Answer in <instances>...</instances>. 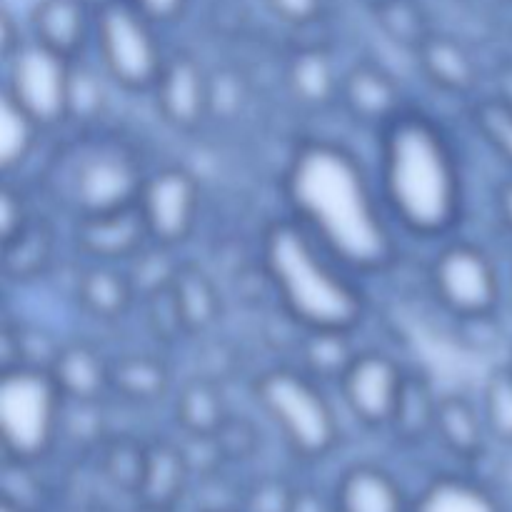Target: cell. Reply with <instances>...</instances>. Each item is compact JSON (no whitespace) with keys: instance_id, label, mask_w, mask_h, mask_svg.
Wrapping results in <instances>:
<instances>
[{"instance_id":"obj_28","label":"cell","mask_w":512,"mask_h":512,"mask_svg":"<svg viewBox=\"0 0 512 512\" xmlns=\"http://www.w3.org/2000/svg\"><path fill=\"white\" fill-rule=\"evenodd\" d=\"M178 420L195 438H213L225 425L223 400L205 380H195L178 395Z\"/></svg>"},{"instance_id":"obj_45","label":"cell","mask_w":512,"mask_h":512,"mask_svg":"<svg viewBox=\"0 0 512 512\" xmlns=\"http://www.w3.org/2000/svg\"><path fill=\"white\" fill-rule=\"evenodd\" d=\"M510 365H512V358H510Z\"/></svg>"},{"instance_id":"obj_23","label":"cell","mask_w":512,"mask_h":512,"mask_svg":"<svg viewBox=\"0 0 512 512\" xmlns=\"http://www.w3.org/2000/svg\"><path fill=\"white\" fill-rule=\"evenodd\" d=\"M133 283L130 275L118 273L115 265L95 263L78 283V298L95 318L115 320L128 310L133 300Z\"/></svg>"},{"instance_id":"obj_3","label":"cell","mask_w":512,"mask_h":512,"mask_svg":"<svg viewBox=\"0 0 512 512\" xmlns=\"http://www.w3.org/2000/svg\"><path fill=\"white\" fill-rule=\"evenodd\" d=\"M258 260L280 310L303 333H353L363 323L368 310L363 278L338 263L290 215L265 225Z\"/></svg>"},{"instance_id":"obj_38","label":"cell","mask_w":512,"mask_h":512,"mask_svg":"<svg viewBox=\"0 0 512 512\" xmlns=\"http://www.w3.org/2000/svg\"><path fill=\"white\" fill-rule=\"evenodd\" d=\"M25 40H28V30L20 25V20L8 8H3V13H0V53H3V60L10 58Z\"/></svg>"},{"instance_id":"obj_31","label":"cell","mask_w":512,"mask_h":512,"mask_svg":"<svg viewBox=\"0 0 512 512\" xmlns=\"http://www.w3.org/2000/svg\"><path fill=\"white\" fill-rule=\"evenodd\" d=\"M168 373L163 363L148 355H130L110 365V388L133 400H155L165 390Z\"/></svg>"},{"instance_id":"obj_34","label":"cell","mask_w":512,"mask_h":512,"mask_svg":"<svg viewBox=\"0 0 512 512\" xmlns=\"http://www.w3.org/2000/svg\"><path fill=\"white\" fill-rule=\"evenodd\" d=\"M30 225H33V210L28 205V195L20 190V185L8 180L3 185V195H0V233H3V245L15 243Z\"/></svg>"},{"instance_id":"obj_1","label":"cell","mask_w":512,"mask_h":512,"mask_svg":"<svg viewBox=\"0 0 512 512\" xmlns=\"http://www.w3.org/2000/svg\"><path fill=\"white\" fill-rule=\"evenodd\" d=\"M288 215L358 278L388 273L398 260V228L378 178L345 145L325 138L298 143L280 175Z\"/></svg>"},{"instance_id":"obj_6","label":"cell","mask_w":512,"mask_h":512,"mask_svg":"<svg viewBox=\"0 0 512 512\" xmlns=\"http://www.w3.org/2000/svg\"><path fill=\"white\" fill-rule=\"evenodd\" d=\"M160 28L128 0H98L93 53L113 88L133 95L153 93L170 55Z\"/></svg>"},{"instance_id":"obj_42","label":"cell","mask_w":512,"mask_h":512,"mask_svg":"<svg viewBox=\"0 0 512 512\" xmlns=\"http://www.w3.org/2000/svg\"><path fill=\"white\" fill-rule=\"evenodd\" d=\"M505 300H508V303H510V308H512V273H510L508 283H505Z\"/></svg>"},{"instance_id":"obj_33","label":"cell","mask_w":512,"mask_h":512,"mask_svg":"<svg viewBox=\"0 0 512 512\" xmlns=\"http://www.w3.org/2000/svg\"><path fill=\"white\" fill-rule=\"evenodd\" d=\"M375 13H378V23L383 25L388 38L398 40L408 48L415 50L430 35L423 13L413 0H378Z\"/></svg>"},{"instance_id":"obj_27","label":"cell","mask_w":512,"mask_h":512,"mask_svg":"<svg viewBox=\"0 0 512 512\" xmlns=\"http://www.w3.org/2000/svg\"><path fill=\"white\" fill-rule=\"evenodd\" d=\"M170 295H173L183 330H203L218 318V298H215L213 285L198 270L180 268Z\"/></svg>"},{"instance_id":"obj_44","label":"cell","mask_w":512,"mask_h":512,"mask_svg":"<svg viewBox=\"0 0 512 512\" xmlns=\"http://www.w3.org/2000/svg\"><path fill=\"white\" fill-rule=\"evenodd\" d=\"M218 512H225V510H218Z\"/></svg>"},{"instance_id":"obj_16","label":"cell","mask_w":512,"mask_h":512,"mask_svg":"<svg viewBox=\"0 0 512 512\" xmlns=\"http://www.w3.org/2000/svg\"><path fill=\"white\" fill-rule=\"evenodd\" d=\"M405 490L385 468L350 465L335 488V512H410Z\"/></svg>"},{"instance_id":"obj_43","label":"cell","mask_w":512,"mask_h":512,"mask_svg":"<svg viewBox=\"0 0 512 512\" xmlns=\"http://www.w3.org/2000/svg\"><path fill=\"white\" fill-rule=\"evenodd\" d=\"M145 512H168V510H160V508H145Z\"/></svg>"},{"instance_id":"obj_8","label":"cell","mask_w":512,"mask_h":512,"mask_svg":"<svg viewBox=\"0 0 512 512\" xmlns=\"http://www.w3.org/2000/svg\"><path fill=\"white\" fill-rule=\"evenodd\" d=\"M430 293L455 320L498 315L505 280L498 263L473 240H445L428 265Z\"/></svg>"},{"instance_id":"obj_17","label":"cell","mask_w":512,"mask_h":512,"mask_svg":"<svg viewBox=\"0 0 512 512\" xmlns=\"http://www.w3.org/2000/svg\"><path fill=\"white\" fill-rule=\"evenodd\" d=\"M433 438L460 460L478 458L488 443V428L480 405L458 393L438 395L433 420Z\"/></svg>"},{"instance_id":"obj_19","label":"cell","mask_w":512,"mask_h":512,"mask_svg":"<svg viewBox=\"0 0 512 512\" xmlns=\"http://www.w3.org/2000/svg\"><path fill=\"white\" fill-rule=\"evenodd\" d=\"M50 373L55 375L65 398L75 403H95L105 390H110V363L85 343L60 345L50 363Z\"/></svg>"},{"instance_id":"obj_14","label":"cell","mask_w":512,"mask_h":512,"mask_svg":"<svg viewBox=\"0 0 512 512\" xmlns=\"http://www.w3.org/2000/svg\"><path fill=\"white\" fill-rule=\"evenodd\" d=\"M338 103L355 123L375 130L385 128L408 108L398 80L375 63H355L340 75Z\"/></svg>"},{"instance_id":"obj_4","label":"cell","mask_w":512,"mask_h":512,"mask_svg":"<svg viewBox=\"0 0 512 512\" xmlns=\"http://www.w3.org/2000/svg\"><path fill=\"white\" fill-rule=\"evenodd\" d=\"M253 395L298 458L333 453L340 440L338 413L318 378L300 365H278L255 378Z\"/></svg>"},{"instance_id":"obj_12","label":"cell","mask_w":512,"mask_h":512,"mask_svg":"<svg viewBox=\"0 0 512 512\" xmlns=\"http://www.w3.org/2000/svg\"><path fill=\"white\" fill-rule=\"evenodd\" d=\"M158 115L180 133H195L213 108V80L193 53H170L153 90Z\"/></svg>"},{"instance_id":"obj_20","label":"cell","mask_w":512,"mask_h":512,"mask_svg":"<svg viewBox=\"0 0 512 512\" xmlns=\"http://www.w3.org/2000/svg\"><path fill=\"white\" fill-rule=\"evenodd\" d=\"M410 512H503V508L485 485L460 475H440L420 490Z\"/></svg>"},{"instance_id":"obj_25","label":"cell","mask_w":512,"mask_h":512,"mask_svg":"<svg viewBox=\"0 0 512 512\" xmlns=\"http://www.w3.org/2000/svg\"><path fill=\"white\" fill-rule=\"evenodd\" d=\"M300 343V368L320 383H338L358 350L350 343L353 333H303Z\"/></svg>"},{"instance_id":"obj_30","label":"cell","mask_w":512,"mask_h":512,"mask_svg":"<svg viewBox=\"0 0 512 512\" xmlns=\"http://www.w3.org/2000/svg\"><path fill=\"white\" fill-rule=\"evenodd\" d=\"M480 413L493 440L512 445V365L490 370L480 393Z\"/></svg>"},{"instance_id":"obj_2","label":"cell","mask_w":512,"mask_h":512,"mask_svg":"<svg viewBox=\"0 0 512 512\" xmlns=\"http://www.w3.org/2000/svg\"><path fill=\"white\" fill-rule=\"evenodd\" d=\"M380 195L395 228L418 240H448L463 220L465 173L448 128L408 105L378 130Z\"/></svg>"},{"instance_id":"obj_41","label":"cell","mask_w":512,"mask_h":512,"mask_svg":"<svg viewBox=\"0 0 512 512\" xmlns=\"http://www.w3.org/2000/svg\"><path fill=\"white\" fill-rule=\"evenodd\" d=\"M0 512H25V508H20L18 503H13L10 498H5L3 505H0Z\"/></svg>"},{"instance_id":"obj_35","label":"cell","mask_w":512,"mask_h":512,"mask_svg":"<svg viewBox=\"0 0 512 512\" xmlns=\"http://www.w3.org/2000/svg\"><path fill=\"white\" fill-rule=\"evenodd\" d=\"M265 5L280 23L305 28L323 18L328 0H265Z\"/></svg>"},{"instance_id":"obj_9","label":"cell","mask_w":512,"mask_h":512,"mask_svg":"<svg viewBox=\"0 0 512 512\" xmlns=\"http://www.w3.org/2000/svg\"><path fill=\"white\" fill-rule=\"evenodd\" d=\"M73 63L75 60L28 35V40L3 60V93L45 130L60 128L68 123Z\"/></svg>"},{"instance_id":"obj_32","label":"cell","mask_w":512,"mask_h":512,"mask_svg":"<svg viewBox=\"0 0 512 512\" xmlns=\"http://www.w3.org/2000/svg\"><path fill=\"white\" fill-rule=\"evenodd\" d=\"M473 128L485 145L512 168V103L500 98L480 100L473 108Z\"/></svg>"},{"instance_id":"obj_13","label":"cell","mask_w":512,"mask_h":512,"mask_svg":"<svg viewBox=\"0 0 512 512\" xmlns=\"http://www.w3.org/2000/svg\"><path fill=\"white\" fill-rule=\"evenodd\" d=\"M98 0H38L28 15V35L70 60L93 48Z\"/></svg>"},{"instance_id":"obj_22","label":"cell","mask_w":512,"mask_h":512,"mask_svg":"<svg viewBox=\"0 0 512 512\" xmlns=\"http://www.w3.org/2000/svg\"><path fill=\"white\" fill-rule=\"evenodd\" d=\"M43 133L48 130L38 120L30 118L5 93L0 95V168L8 178L28 165Z\"/></svg>"},{"instance_id":"obj_29","label":"cell","mask_w":512,"mask_h":512,"mask_svg":"<svg viewBox=\"0 0 512 512\" xmlns=\"http://www.w3.org/2000/svg\"><path fill=\"white\" fill-rule=\"evenodd\" d=\"M435 405H438V395L430 390L428 380L410 373L403 403H400L398 415H395L390 430H395L398 438L410 440V443L428 438V435H433Z\"/></svg>"},{"instance_id":"obj_39","label":"cell","mask_w":512,"mask_h":512,"mask_svg":"<svg viewBox=\"0 0 512 512\" xmlns=\"http://www.w3.org/2000/svg\"><path fill=\"white\" fill-rule=\"evenodd\" d=\"M493 205H495V215H498L500 225H503V228L512 235V178L503 180V183L495 188Z\"/></svg>"},{"instance_id":"obj_7","label":"cell","mask_w":512,"mask_h":512,"mask_svg":"<svg viewBox=\"0 0 512 512\" xmlns=\"http://www.w3.org/2000/svg\"><path fill=\"white\" fill-rule=\"evenodd\" d=\"M148 170L123 140L90 138L65 170V198L75 218L118 213L138 203Z\"/></svg>"},{"instance_id":"obj_24","label":"cell","mask_w":512,"mask_h":512,"mask_svg":"<svg viewBox=\"0 0 512 512\" xmlns=\"http://www.w3.org/2000/svg\"><path fill=\"white\" fill-rule=\"evenodd\" d=\"M110 78L100 70L98 63L88 65L83 58L73 63V80H70V103H68V123L98 125V120L108 108V88Z\"/></svg>"},{"instance_id":"obj_10","label":"cell","mask_w":512,"mask_h":512,"mask_svg":"<svg viewBox=\"0 0 512 512\" xmlns=\"http://www.w3.org/2000/svg\"><path fill=\"white\" fill-rule=\"evenodd\" d=\"M200 205L203 193L198 178L183 165H163L145 175L135 210L150 243L175 250L195 233Z\"/></svg>"},{"instance_id":"obj_40","label":"cell","mask_w":512,"mask_h":512,"mask_svg":"<svg viewBox=\"0 0 512 512\" xmlns=\"http://www.w3.org/2000/svg\"><path fill=\"white\" fill-rule=\"evenodd\" d=\"M290 512H330V510L315 493H295L293 510Z\"/></svg>"},{"instance_id":"obj_5","label":"cell","mask_w":512,"mask_h":512,"mask_svg":"<svg viewBox=\"0 0 512 512\" xmlns=\"http://www.w3.org/2000/svg\"><path fill=\"white\" fill-rule=\"evenodd\" d=\"M68 398L43 365L0 368V443L15 465L43 460L58 438Z\"/></svg>"},{"instance_id":"obj_36","label":"cell","mask_w":512,"mask_h":512,"mask_svg":"<svg viewBox=\"0 0 512 512\" xmlns=\"http://www.w3.org/2000/svg\"><path fill=\"white\" fill-rule=\"evenodd\" d=\"M295 493L278 480H265L255 485L248 498V512H290Z\"/></svg>"},{"instance_id":"obj_18","label":"cell","mask_w":512,"mask_h":512,"mask_svg":"<svg viewBox=\"0 0 512 512\" xmlns=\"http://www.w3.org/2000/svg\"><path fill=\"white\" fill-rule=\"evenodd\" d=\"M415 55L425 78L443 93L468 95L478 85V65L473 55L450 35L430 33L415 48Z\"/></svg>"},{"instance_id":"obj_37","label":"cell","mask_w":512,"mask_h":512,"mask_svg":"<svg viewBox=\"0 0 512 512\" xmlns=\"http://www.w3.org/2000/svg\"><path fill=\"white\" fill-rule=\"evenodd\" d=\"M138 10H143L148 18H153L158 25H170L183 18L188 10L190 0H128Z\"/></svg>"},{"instance_id":"obj_11","label":"cell","mask_w":512,"mask_h":512,"mask_svg":"<svg viewBox=\"0 0 512 512\" xmlns=\"http://www.w3.org/2000/svg\"><path fill=\"white\" fill-rule=\"evenodd\" d=\"M410 370L385 350H358L335 383L345 410L370 430L393 425L408 388Z\"/></svg>"},{"instance_id":"obj_21","label":"cell","mask_w":512,"mask_h":512,"mask_svg":"<svg viewBox=\"0 0 512 512\" xmlns=\"http://www.w3.org/2000/svg\"><path fill=\"white\" fill-rule=\"evenodd\" d=\"M340 75L325 50L308 48L293 55L288 65V85L295 100L308 108H325L340 93Z\"/></svg>"},{"instance_id":"obj_26","label":"cell","mask_w":512,"mask_h":512,"mask_svg":"<svg viewBox=\"0 0 512 512\" xmlns=\"http://www.w3.org/2000/svg\"><path fill=\"white\" fill-rule=\"evenodd\" d=\"M183 458L175 450L160 448L145 453L143 478H140L138 493L143 495L145 508L168 510L175 495L183 490Z\"/></svg>"},{"instance_id":"obj_15","label":"cell","mask_w":512,"mask_h":512,"mask_svg":"<svg viewBox=\"0 0 512 512\" xmlns=\"http://www.w3.org/2000/svg\"><path fill=\"white\" fill-rule=\"evenodd\" d=\"M148 243L135 205L118 213L75 218V245L95 263L115 265L120 260H133Z\"/></svg>"}]
</instances>
